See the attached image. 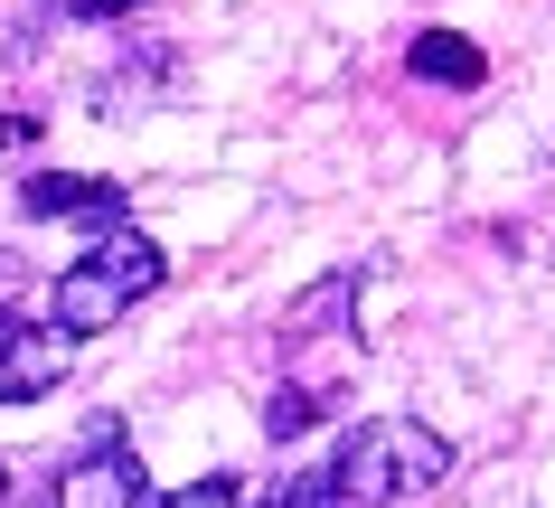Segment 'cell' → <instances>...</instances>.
I'll return each instance as SVG.
<instances>
[{"instance_id": "1", "label": "cell", "mask_w": 555, "mask_h": 508, "mask_svg": "<svg viewBox=\"0 0 555 508\" xmlns=\"http://www.w3.org/2000/svg\"><path fill=\"white\" fill-rule=\"evenodd\" d=\"M170 283V255L142 236V226H104V236L76 255V264L57 273V301H48V321L66 329V339H94V329H114L132 301H151Z\"/></svg>"}, {"instance_id": "2", "label": "cell", "mask_w": 555, "mask_h": 508, "mask_svg": "<svg viewBox=\"0 0 555 508\" xmlns=\"http://www.w3.org/2000/svg\"><path fill=\"white\" fill-rule=\"evenodd\" d=\"M339 490H349V508H396L414 499V490H434L442 471H452V443H442L434 424H414V415H367L339 433Z\"/></svg>"}, {"instance_id": "3", "label": "cell", "mask_w": 555, "mask_h": 508, "mask_svg": "<svg viewBox=\"0 0 555 508\" xmlns=\"http://www.w3.org/2000/svg\"><path fill=\"white\" fill-rule=\"evenodd\" d=\"M57 480H66L57 508H142V499H151L142 452L122 443V424H114V415H94V424H86V443H76V461H66Z\"/></svg>"}, {"instance_id": "4", "label": "cell", "mask_w": 555, "mask_h": 508, "mask_svg": "<svg viewBox=\"0 0 555 508\" xmlns=\"http://www.w3.org/2000/svg\"><path fill=\"white\" fill-rule=\"evenodd\" d=\"M66 387V329L29 321V311H0V405H38Z\"/></svg>"}, {"instance_id": "5", "label": "cell", "mask_w": 555, "mask_h": 508, "mask_svg": "<svg viewBox=\"0 0 555 508\" xmlns=\"http://www.w3.org/2000/svg\"><path fill=\"white\" fill-rule=\"evenodd\" d=\"M132 188L94 180V170H29L20 180V217H86V226H122Z\"/></svg>"}, {"instance_id": "6", "label": "cell", "mask_w": 555, "mask_h": 508, "mask_svg": "<svg viewBox=\"0 0 555 508\" xmlns=\"http://www.w3.org/2000/svg\"><path fill=\"white\" fill-rule=\"evenodd\" d=\"M405 76L414 86H452V94H480L490 86V57H480V48H470L462 29H424L405 48Z\"/></svg>"}, {"instance_id": "7", "label": "cell", "mask_w": 555, "mask_h": 508, "mask_svg": "<svg viewBox=\"0 0 555 508\" xmlns=\"http://www.w3.org/2000/svg\"><path fill=\"white\" fill-rule=\"evenodd\" d=\"M358 311V273H321L301 301H283V321H273V339H330V329Z\"/></svg>"}, {"instance_id": "8", "label": "cell", "mask_w": 555, "mask_h": 508, "mask_svg": "<svg viewBox=\"0 0 555 508\" xmlns=\"http://www.w3.org/2000/svg\"><path fill=\"white\" fill-rule=\"evenodd\" d=\"M321 415H330V405L311 387H273V395H263V433H273V443H301Z\"/></svg>"}, {"instance_id": "9", "label": "cell", "mask_w": 555, "mask_h": 508, "mask_svg": "<svg viewBox=\"0 0 555 508\" xmlns=\"http://www.w3.org/2000/svg\"><path fill=\"white\" fill-rule=\"evenodd\" d=\"M142 508H245V490H235V471H207L189 490H151Z\"/></svg>"}, {"instance_id": "10", "label": "cell", "mask_w": 555, "mask_h": 508, "mask_svg": "<svg viewBox=\"0 0 555 508\" xmlns=\"http://www.w3.org/2000/svg\"><path fill=\"white\" fill-rule=\"evenodd\" d=\"M263 508H349V490H339V471H293Z\"/></svg>"}, {"instance_id": "11", "label": "cell", "mask_w": 555, "mask_h": 508, "mask_svg": "<svg viewBox=\"0 0 555 508\" xmlns=\"http://www.w3.org/2000/svg\"><path fill=\"white\" fill-rule=\"evenodd\" d=\"M132 10H142V0H66V19H94V29H104V19H132Z\"/></svg>"}, {"instance_id": "12", "label": "cell", "mask_w": 555, "mask_h": 508, "mask_svg": "<svg viewBox=\"0 0 555 508\" xmlns=\"http://www.w3.org/2000/svg\"><path fill=\"white\" fill-rule=\"evenodd\" d=\"M57 490H66V480H38V490H20L10 508H57Z\"/></svg>"}, {"instance_id": "13", "label": "cell", "mask_w": 555, "mask_h": 508, "mask_svg": "<svg viewBox=\"0 0 555 508\" xmlns=\"http://www.w3.org/2000/svg\"><path fill=\"white\" fill-rule=\"evenodd\" d=\"M0 508H10V461H0Z\"/></svg>"}]
</instances>
